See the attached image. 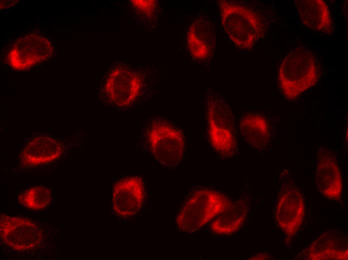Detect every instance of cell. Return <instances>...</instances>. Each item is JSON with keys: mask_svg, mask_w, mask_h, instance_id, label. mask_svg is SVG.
I'll return each instance as SVG.
<instances>
[{"mask_svg": "<svg viewBox=\"0 0 348 260\" xmlns=\"http://www.w3.org/2000/svg\"><path fill=\"white\" fill-rule=\"evenodd\" d=\"M222 27L237 48L248 50L263 38L266 22L262 12L248 2L220 0L217 2Z\"/></svg>", "mask_w": 348, "mask_h": 260, "instance_id": "1", "label": "cell"}, {"mask_svg": "<svg viewBox=\"0 0 348 260\" xmlns=\"http://www.w3.org/2000/svg\"><path fill=\"white\" fill-rule=\"evenodd\" d=\"M232 202L215 188L196 186L187 194L177 213L176 228L184 232H194L214 219Z\"/></svg>", "mask_w": 348, "mask_h": 260, "instance_id": "2", "label": "cell"}, {"mask_svg": "<svg viewBox=\"0 0 348 260\" xmlns=\"http://www.w3.org/2000/svg\"><path fill=\"white\" fill-rule=\"evenodd\" d=\"M206 136L221 158H230L238 152L236 128L233 112L224 98L208 88L204 96Z\"/></svg>", "mask_w": 348, "mask_h": 260, "instance_id": "3", "label": "cell"}, {"mask_svg": "<svg viewBox=\"0 0 348 260\" xmlns=\"http://www.w3.org/2000/svg\"><path fill=\"white\" fill-rule=\"evenodd\" d=\"M318 72L316 58L303 47L291 50L284 58L278 71L280 92L288 100H294L316 84Z\"/></svg>", "mask_w": 348, "mask_h": 260, "instance_id": "4", "label": "cell"}, {"mask_svg": "<svg viewBox=\"0 0 348 260\" xmlns=\"http://www.w3.org/2000/svg\"><path fill=\"white\" fill-rule=\"evenodd\" d=\"M144 138L159 162L168 167L178 165L185 148L184 135L179 127L168 120L156 118L147 123Z\"/></svg>", "mask_w": 348, "mask_h": 260, "instance_id": "5", "label": "cell"}, {"mask_svg": "<svg viewBox=\"0 0 348 260\" xmlns=\"http://www.w3.org/2000/svg\"><path fill=\"white\" fill-rule=\"evenodd\" d=\"M144 86L142 74L120 66L110 70L104 76L100 94L106 104L118 108H126L140 98Z\"/></svg>", "mask_w": 348, "mask_h": 260, "instance_id": "6", "label": "cell"}, {"mask_svg": "<svg viewBox=\"0 0 348 260\" xmlns=\"http://www.w3.org/2000/svg\"><path fill=\"white\" fill-rule=\"evenodd\" d=\"M0 241L16 251L36 250L44 241L42 228L34 220L20 216L2 214L0 218Z\"/></svg>", "mask_w": 348, "mask_h": 260, "instance_id": "7", "label": "cell"}, {"mask_svg": "<svg viewBox=\"0 0 348 260\" xmlns=\"http://www.w3.org/2000/svg\"><path fill=\"white\" fill-rule=\"evenodd\" d=\"M54 47L46 37L28 34L18 39L8 55L9 65L14 70L30 69L50 58Z\"/></svg>", "mask_w": 348, "mask_h": 260, "instance_id": "8", "label": "cell"}, {"mask_svg": "<svg viewBox=\"0 0 348 260\" xmlns=\"http://www.w3.org/2000/svg\"><path fill=\"white\" fill-rule=\"evenodd\" d=\"M305 215L304 196L290 182H284L280 189L275 210L276 223L287 236H294L300 230Z\"/></svg>", "mask_w": 348, "mask_h": 260, "instance_id": "9", "label": "cell"}, {"mask_svg": "<svg viewBox=\"0 0 348 260\" xmlns=\"http://www.w3.org/2000/svg\"><path fill=\"white\" fill-rule=\"evenodd\" d=\"M145 184L140 176H128L118 180L113 187L112 208L121 219L129 218L142 208L146 198Z\"/></svg>", "mask_w": 348, "mask_h": 260, "instance_id": "10", "label": "cell"}, {"mask_svg": "<svg viewBox=\"0 0 348 260\" xmlns=\"http://www.w3.org/2000/svg\"><path fill=\"white\" fill-rule=\"evenodd\" d=\"M62 138L38 134L30 138L19 154V162L23 168H34L53 162L64 152Z\"/></svg>", "mask_w": 348, "mask_h": 260, "instance_id": "11", "label": "cell"}, {"mask_svg": "<svg viewBox=\"0 0 348 260\" xmlns=\"http://www.w3.org/2000/svg\"><path fill=\"white\" fill-rule=\"evenodd\" d=\"M316 186L326 198L336 200L342 196V178L336 158L330 150L320 148L316 170Z\"/></svg>", "mask_w": 348, "mask_h": 260, "instance_id": "12", "label": "cell"}, {"mask_svg": "<svg viewBox=\"0 0 348 260\" xmlns=\"http://www.w3.org/2000/svg\"><path fill=\"white\" fill-rule=\"evenodd\" d=\"M186 40L188 50L194 60L204 64L212 60L216 39L214 26L208 18L200 16L191 24Z\"/></svg>", "mask_w": 348, "mask_h": 260, "instance_id": "13", "label": "cell"}, {"mask_svg": "<svg viewBox=\"0 0 348 260\" xmlns=\"http://www.w3.org/2000/svg\"><path fill=\"white\" fill-rule=\"evenodd\" d=\"M306 260H347L348 237L337 230L322 233L305 250Z\"/></svg>", "mask_w": 348, "mask_h": 260, "instance_id": "14", "label": "cell"}, {"mask_svg": "<svg viewBox=\"0 0 348 260\" xmlns=\"http://www.w3.org/2000/svg\"><path fill=\"white\" fill-rule=\"evenodd\" d=\"M296 7L302 22L317 32L330 34L334 24L328 4L322 0H298Z\"/></svg>", "mask_w": 348, "mask_h": 260, "instance_id": "15", "label": "cell"}, {"mask_svg": "<svg viewBox=\"0 0 348 260\" xmlns=\"http://www.w3.org/2000/svg\"><path fill=\"white\" fill-rule=\"evenodd\" d=\"M239 130L250 146L264 150L270 141V125L266 116L260 112H247L240 118Z\"/></svg>", "mask_w": 348, "mask_h": 260, "instance_id": "16", "label": "cell"}, {"mask_svg": "<svg viewBox=\"0 0 348 260\" xmlns=\"http://www.w3.org/2000/svg\"><path fill=\"white\" fill-rule=\"evenodd\" d=\"M248 212V205L238 198L218 214L210 224L212 232L218 235H228L238 231L244 224Z\"/></svg>", "mask_w": 348, "mask_h": 260, "instance_id": "17", "label": "cell"}, {"mask_svg": "<svg viewBox=\"0 0 348 260\" xmlns=\"http://www.w3.org/2000/svg\"><path fill=\"white\" fill-rule=\"evenodd\" d=\"M50 190L45 186L38 185L24 190L18 196L19 202L29 210H40L46 208L52 201Z\"/></svg>", "mask_w": 348, "mask_h": 260, "instance_id": "18", "label": "cell"}, {"mask_svg": "<svg viewBox=\"0 0 348 260\" xmlns=\"http://www.w3.org/2000/svg\"><path fill=\"white\" fill-rule=\"evenodd\" d=\"M134 6L146 14H152L156 6V0H132Z\"/></svg>", "mask_w": 348, "mask_h": 260, "instance_id": "19", "label": "cell"}, {"mask_svg": "<svg viewBox=\"0 0 348 260\" xmlns=\"http://www.w3.org/2000/svg\"><path fill=\"white\" fill-rule=\"evenodd\" d=\"M250 260H272L274 258L268 254L266 253H260L252 256Z\"/></svg>", "mask_w": 348, "mask_h": 260, "instance_id": "20", "label": "cell"}]
</instances>
